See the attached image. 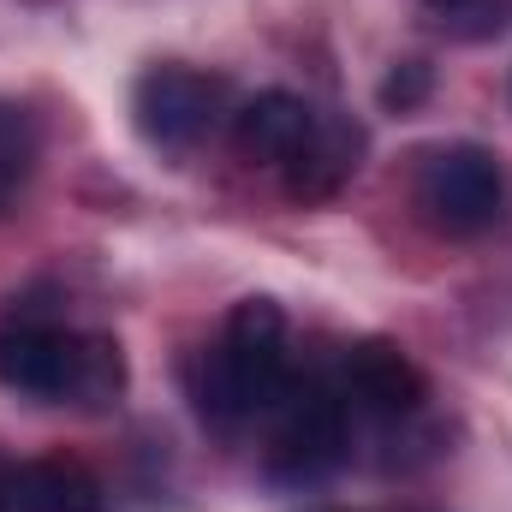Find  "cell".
I'll list each match as a JSON object with an SVG mask.
<instances>
[{"mask_svg":"<svg viewBox=\"0 0 512 512\" xmlns=\"http://www.w3.org/2000/svg\"><path fill=\"white\" fill-rule=\"evenodd\" d=\"M292 387L286 364V310L274 298H245L233 304L221 340L197 364V411L215 429H233L256 411L280 405Z\"/></svg>","mask_w":512,"mask_h":512,"instance_id":"cell-1","label":"cell"},{"mask_svg":"<svg viewBox=\"0 0 512 512\" xmlns=\"http://www.w3.org/2000/svg\"><path fill=\"white\" fill-rule=\"evenodd\" d=\"M417 209L453 239H477L507 215L501 155L483 143H441L417 161Z\"/></svg>","mask_w":512,"mask_h":512,"instance_id":"cell-2","label":"cell"},{"mask_svg":"<svg viewBox=\"0 0 512 512\" xmlns=\"http://www.w3.org/2000/svg\"><path fill=\"white\" fill-rule=\"evenodd\" d=\"M352 447V423H346V393L328 382L286 387L280 399V423H274V447H268V477L280 489H310L328 471H340Z\"/></svg>","mask_w":512,"mask_h":512,"instance_id":"cell-3","label":"cell"},{"mask_svg":"<svg viewBox=\"0 0 512 512\" xmlns=\"http://www.w3.org/2000/svg\"><path fill=\"white\" fill-rule=\"evenodd\" d=\"M221 114H227V84L179 60L149 66L131 90V120L155 149H197L221 126Z\"/></svg>","mask_w":512,"mask_h":512,"instance_id":"cell-4","label":"cell"},{"mask_svg":"<svg viewBox=\"0 0 512 512\" xmlns=\"http://www.w3.org/2000/svg\"><path fill=\"white\" fill-rule=\"evenodd\" d=\"M84 364H90V334H72L48 316H12L0 322V387L60 405L84 393Z\"/></svg>","mask_w":512,"mask_h":512,"instance_id":"cell-5","label":"cell"},{"mask_svg":"<svg viewBox=\"0 0 512 512\" xmlns=\"http://www.w3.org/2000/svg\"><path fill=\"white\" fill-rule=\"evenodd\" d=\"M340 393L358 411L376 417H411L423 405V370L393 346V340H358L340 364Z\"/></svg>","mask_w":512,"mask_h":512,"instance_id":"cell-6","label":"cell"},{"mask_svg":"<svg viewBox=\"0 0 512 512\" xmlns=\"http://www.w3.org/2000/svg\"><path fill=\"white\" fill-rule=\"evenodd\" d=\"M102 483L78 459L0 465V512H102Z\"/></svg>","mask_w":512,"mask_h":512,"instance_id":"cell-7","label":"cell"},{"mask_svg":"<svg viewBox=\"0 0 512 512\" xmlns=\"http://www.w3.org/2000/svg\"><path fill=\"white\" fill-rule=\"evenodd\" d=\"M316 120H322V114H316L304 96H292V90H262V96H251V102L233 114V143H239V155L256 161V167H286V161L310 143Z\"/></svg>","mask_w":512,"mask_h":512,"instance_id":"cell-8","label":"cell"},{"mask_svg":"<svg viewBox=\"0 0 512 512\" xmlns=\"http://www.w3.org/2000/svg\"><path fill=\"white\" fill-rule=\"evenodd\" d=\"M358 155H364L358 126H346V120H316L310 143L280 167V173H286V191H292L298 203H322V197H334V191L358 173Z\"/></svg>","mask_w":512,"mask_h":512,"instance_id":"cell-9","label":"cell"},{"mask_svg":"<svg viewBox=\"0 0 512 512\" xmlns=\"http://www.w3.org/2000/svg\"><path fill=\"white\" fill-rule=\"evenodd\" d=\"M42 161V126L18 96H0V215H12L36 179Z\"/></svg>","mask_w":512,"mask_h":512,"instance_id":"cell-10","label":"cell"},{"mask_svg":"<svg viewBox=\"0 0 512 512\" xmlns=\"http://www.w3.org/2000/svg\"><path fill=\"white\" fill-rule=\"evenodd\" d=\"M435 12H441V30L459 42H489L512 24V0H447Z\"/></svg>","mask_w":512,"mask_h":512,"instance_id":"cell-11","label":"cell"},{"mask_svg":"<svg viewBox=\"0 0 512 512\" xmlns=\"http://www.w3.org/2000/svg\"><path fill=\"white\" fill-rule=\"evenodd\" d=\"M423 96H429V66H423V60H399L382 84V108H399V114H405V108H417Z\"/></svg>","mask_w":512,"mask_h":512,"instance_id":"cell-12","label":"cell"},{"mask_svg":"<svg viewBox=\"0 0 512 512\" xmlns=\"http://www.w3.org/2000/svg\"><path fill=\"white\" fill-rule=\"evenodd\" d=\"M429 6H447V0H429Z\"/></svg>","mask_w":512,"mask_h":512,"instance_id":"cell-13","label":"cell"}]
</instances>
